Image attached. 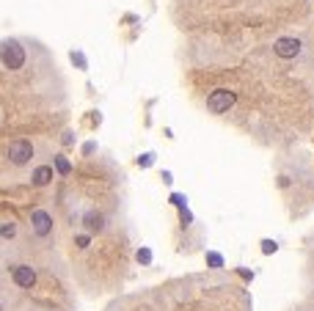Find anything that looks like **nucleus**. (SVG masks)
Here are the masks:
<instances>
[{
	"instance_id": "obj_1",
	"label": "nucleus",
	"mask_w": 314,
	"mask_h": 311,
	"mask_svg": "<svg viewBox=\"0 0 314 311\" xmlns=\"http://www.w3.org/2000/svg\"><path fill=\"white\" fill-rule=\"evenodd\" d=\"M28 39H3L0 42V64L9 72H19L25 69L28 61Z\"/></svg>"
},
{
	"instance_id": "obj_2",
	"label": "nucleus",
	"mask_w": 314,
	"mask_h": 311,
	"mask_svg": "<svg viewBox=\"0 0 314 311\" xmlns=\"http://www.w3.org/2000/svg\"><path fill=\"white\" fill-rule=\"evenodd\" d=\"M28 226H31V237H33L36 243H50V240H55V220H52V215L44 207H36L31 212Z\"/></svg>"
},
{
	"instance_id": "obj_3",
	"label": "nucleus",
	"mask_w": 314,
	"mask_h": 311,
	"mask_svg": "<svg viewBox=\"0 0 314 311\" xmlns=\"http://www.w3.org/2000/svg\"><path fill=\"white\" fill-rule=\"evenodd\" d=\"M6 157H9V163L14 168H25L36 157V143L31 138H14L9 143V149H6Z\"/></svg>"
},
{
	"instance_id": "obj_4",
	"label": "nucleus",
	"mask_w": 314,
	"mask_h": 311,
	"mask_svg": "<svg viewBox=\"0 0 314 311\" xmlns=\"http://www.w3.org/2000/svg\"><path fill=\"white\" fill-rule=\"evenodd\" d=\"M234 102H237V94L234 91H229V88H215V91L207 97V110L215 113V116H221V113H226Z\"/></svg>"
},
{
	"instance_id": "obj_5",
	"label": "nucleus",
	"mask_w": 314,
	"mask_h": 311,
	"mask_svg": "<svg viewBox=\"0 0 314 311\" xmlns=\"http://www.w3.org/2000/svg\"><path fill=\"white\" fill-rule=\"evenodd\" d=\"M11 284L17 286V289H31L36 284V267L28 264V262L14 264V270H11Z\"/></svg>"
},
{
	"instance_id": "obj_6",
	"label": "nucleus",
	"mask_w": 314,
	"mask_h": 311,
	"mask_svg": "<svg viewBox=\"0 0 314 311\" xmlns=\"http://www.w3.org/2000/svg\"><path fill=\"white\" fill-rule=\"evenodd\" d=\"M300 50H303V44H300V39H295V36H281V39H276V44H273V52L279 55V58H297L300 55Z\"/></svg>"
},
{
	"instance_id": "obj_7",
	"label": "nucleus",
	"mask_w": 314,
	"mask_h": 311,
	"mask_svg": "<svg viewBox=\"0 0 314 311\" xmlns=\"http://www.w3.org/2000/svg\"><path fill=\"white\" fill-rule=\"evenodd\" d=\"M80 223H83V229L88 231V234H102V231L108 229V218H105L99 210H85L83 218H80Z\"/></svg>"
},
{
	"instance_id": "obj_8",
	"label": "nucleus",
	"mask_w": 314,
	"mask_h": 311,
	"mask_svg": "<svg viewBox=\"0 0 314 311\" xmlns=\"http://www.w3.org/2000/svg\"><path fill=\"white\" fill-rule=\"evenodd\" d=\"M55 179V168H52V163H39L33 171H31V185L33 187H47Z\"/></svg>"
},
{
	"instance_id": "obj_9",
	"label": "nucleus",
	"mask_w": 314,
	"mask_h": 311,
	"mask_svg": "<svg viewBox=\"0 0 314 311\" xmlns=\"http://www.w3.org/2000/svg\"><path fill=\"white\" fill-rule=\"evenodd\" d=\"M17 237V220H3L0 223V240H14Z\"/></svg>"
},
{
	"instance_id": "obj_10",
	"label": "nucleus",
	"mask_w": 314,
	"mask_h": 311,
	"mask_svg": "<svg viewBox=\"0 0 314 311\" xmlns=\"http://www.w3.org/2000/svg\"><path fill=\"white\" fill-rule=\"evenodd\" d=\"M52 163H55V171H58L61 177H69V174H72V163H69L64 154H55V157H52Z\"/></svg>"
},
{
	"instance_id": "obj_11",
	"label": "nucleus",
	"mask_w": 314,
	"mask_h": 311,
	"mask_svg": "<svg viewBox=\"0 0 314 311\" xmlns=\"http://www.w3.org/2000/svg\"><path fill=\"white\" fill-rule=\"evenodd\" d=\"M75 245L80 251H85V248L91 245V234H88V231H85V234H75Z\"/></svg>"
},
{
	"instance_id": "obj_12",
	"label": "nucleus",
	"mask_w": 314,
	"mask_h": 311,
	"mask_svg": "<svg viewBox=\"0 0 314 311\" xmlns=\"http://www.w3.org/2000/svg\"><path fill=\"white\" fill-rule=\"evenodd\" d=\"M207 264H210V267H223L221 253H207Z\"/></svg>"
},
{
	"instance_id": "obj_13",
	"label": "nucleus",
	"mask_w": 314,
	"mask_h": 311,
	"mask_svg": "<svg viewBox=\"0 0 314 311\" xmlns=\"http://www.w3.org/2000/svg\"><path fill=\"white\" fill-rule=\"evenodd\" d=\"M276 251H279V245L273 240H262V253H276Z\"/></svg>"
},
{
	"instance_id": "obj_14",
	"label": "nucleus",
	"mask_w": 314,
	"mask_h": 311,
	"mask_svg": "<svg viewBox=\"0 0 314 311\" xmlns=\"http://www.w3.org/2000/svg\"><path fill=\"white\" fill-rule=\"evenodd\" d=\"M138 262H144V264H149V262H152V251H146V248H141V251H138Z\"/></svg>"
},
{
	"instance_id": "obj_15",
	"label": "nucleus",
	"mask_w": 314,
	"mask_h": 311,
	"mask_svg": "<svg viewBox=\"0 0 314 311\" xmlns=\"http://www.w3.org/2000/svg\"><path fill=\"white\" fill-rule=\"evenodd\" d=\"M171 201L177 204L179 210H185V196H179V193H174V196H171Z\"/></svg>"
},
{
	"instance_id": "obj_16",
	"label": "nucleus",
	"mask_w": 314,
	"mask_h": 311,
	"mask_svg": "<svg viewBox=\"0 0 314 311\" xmlns=\"http://www.w3.org/2000/svg\"><path fill=\"white\" fill-rule=\"evenodd\" d=\"M138 165H152V154H144V157H138Z\"/></svg>"
},
{
	"instance_id": "obj_17",
	"label": "nucleus",
	"mask_w": 314,
	"mask_h": 311,
	"mask_svg": "<svg viewBox=\"0 0 314 311\" xmlns=\"http://www.w3.org/2000/svg\"><path fill=\"white\" fill-rule=\"evenodd\" d=\"M64 143H66V146H72V143H75V138H72V132H64Z\"/></svg>"
},
{
	"instance_id": "obj_18",
	"label": "nucleus",
	"mask_w": 314,
	"mask_h": 311,
	"mask_svg": "<svg viewBox=\"0 0 314 311\" xmlns=\"http://www.w3.org/2000/svg\"><path fill=\"white\" fill-rule=\"evenodd\" d=\"M0 311H3V303H0Z\"/></svg>"
}]
</instances>
